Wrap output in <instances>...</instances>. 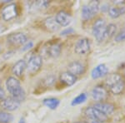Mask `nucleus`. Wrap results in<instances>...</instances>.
Here are the masks:
<instances>
[{"mask_svg": "<svg viewBox=\"0 0 125 123\" xmlns=\"http://www.w3.org/2000/svg\"><path fill=\"white\" fill-rule=\"evenodd\" d=\"M106 87L111 93L119 95L124 91L125 79L118 73H112L108 76L105 80Z\"/></svg>", "mask_w": 125, "mask_h": 123, "instance_id": "obj_1", "label": "nucleus"}, {"mask_svg": "<svg viewBox=\"0 0 125 123\" xmlns=\"http://www.w3.org/2000/svg\"><path fill=\"white\" fill-rule=\"evenodd\" d=\"M6 87L9 93L11 94V97H13L19 102H23L25 99V92L21 86L19 80L14 76H9L8 78L6 81Z\"/></svg>", "mask_w": 125, "mask_h": 123, "instance_id": "obj_2", "label": "nucleus"}, {"mask_svg": "<svg viewBox=\"0 0 125 123\" xmlns=\"http://www.w3.org/2000/svg\"><path fill=\"white\" fill-rule=\"evenodd\" d=\"M106 23L104 19H98L95 21L93 25L92 33L95 37L98 42H102L105 40V32H106Z\"/></svg>", "mask_w": 125, "mask_h": 123, "instance_id": "obj_3", "label": "nucleus"}, {"mask_svg": "<svg viewBox=\"0 0 125 123\" xmlns=\"http://www.w3.org/2000/svg\"><path fill=\"white\" fill-rule=\"evenodd\" d=\"M84 114L88 119H90L91 121H96L98 122H108V116L105 114H104L103 112H99L98 110H97L93 106H89V107H87L84 110Z\"/></svg>", "mask_w": 125, "mask_h": 123, "instance_id": "obj_4", "label": "nucleus"}, {"mask_svg": "<svg viewBox=\"0 0 125 123\" xmlns=\"http://www.w3.org/2000/svg\"><path fill=\"white\" fill-rule=\"evenodd\" d=\"M43 66V58L40 55H33L27 63V69L30 74H36Z\"/></svg>", "mask_w": 125, "mask_h": 123, "instance_id": "obj_5", "label": "nucleus"}, {"mask_svg": "<svg viewBox=\"0 0 125 123\" xmlns=\"http://www.w3.org/2000/svg\"><path fill=\"white\" fill-rule=\"evenodd\" d=\"M18 16V9L15 3H9L2 10V19L4 21H11Z\"/></svg>", "mask_w": 125, "mask_h": 123, "instance_id": "obj_6", "label": "nucleus"}, {"mask_svg": "<svg viewBox=\"0 0 125 123\" xmlns=\"http://www.w3.org/2000/svg\"><path fill=\"white\" fill-rule=\"evenodd\" d=\"M7 41L10 45L12 46H21L24 45L28 42V38L23 33H11L10 35L8 36Z\"/></svg>", "mask_w": 125, "mask_h": 123, "instance_id": "obj_7", "label": "nucleus"}, {"mask_svg": "<svg viewBox=\"0 0 125 123\" xmlns=\"http://www.w3.org/2000/svg\"><path fill=\"white\" fill-rule=\"evenodd\" d=\"M90 51V41L88 38H81L74 45V52L78 55H85Z\"/></svg>", "mask_w": 125, "mask_h": 123, "instance_id": "obj_8", "label": "nucleus"}, {"mask_svg": "<svg viewBox=\"0 0 125 123\" xmlns=\"http://www.w3.org/2000/svg\"><path fill=\"white\" fill-rule=\"evenodd\" d=\"M0 106L5 111V112H13L17 110L20 106V102L13 97H7L3 100L0 101Z\"/></svg>", "mask_w": 125, "mask_h": 123, "instance_id": "obj_9", "label": "nucleus"}, {"mask_svg": "<svg viewBox=\"0 0 125 123\" xmlns=\"http://www.w3.org/2000/svg\"><path fill=\"white\" fill-rule=\"evenodd\" d=\"M108 91L103 86H96L92 91V98L96 102H102L108 96Z\"/></svg>", "mask_w": 125, "mask_h": 123, "instance_id": "obj_10", "label": "nucleus"}, {"mask_svg": "<svg viewBox=\"0 0 125 123\" xmlns=\"http://www.w3.org/2000/svg\"><path fill=\"white\" fill-rule=\"evenodd\" d=\"M68 72L75 76H81L85 72V66L79 61H73L68 64Z\"/></svg>", "mask_w": 125, "mask_h": 123, "instance_id": "obj_11", "label": "nucleus"}, {"mask_svg": "<svg viewBox=\"0 0 125 123\" xmlns=\"http://www.w3.org/2000/svg\"><path fill=\"white\" fill-rule=\"evenodd\" d=\"M54 19H55L57 23L61 27H67L71 23L72 21V18L69 13H68L67 12L63 11V10L58 12Z\"/></svg>", "mask_w": 125, "mask_h": 123, "instance_id": "obj_12", "label": "nucleus"}, {"mask_svg": "<svg viewBox=\"0 0 125 123\" xmlns=\"http://www.w3.org/2000/svg\"><path fill=\"white\" fill-rule=\"evenodd\" d=\"M93 107H94L97 110L99 111V112L107 115V116L112 114L114 112V109H115V106H114V104L109 103V102H96Z\"/></svg>", "mask_w": 125, "mask_h": 123, "instance_id": "obj_13", "label": "nucleus"}, {"mask_svg": "<svg viewBox=\"0 0 125 123\" xmlns=\"http://www.w3.org/2000/svg\"><path fill=\"white\" fill-rule=\"evenodd\" d=\"M108 73V67L105 64H99L95 68L92 70L91 76L93 79H98V78L103 77Z\"/></svg>", "mask_w": 125, "mask_h": 123, "instance_id": "obj_14", "label": "nucleus"}, {"mask_svg": "<svg viewBox=\"0 0 125 123\" xmlns=\"http://www.w3.org/2000/svg\"><path fill=\"white\" fill-rule=\"evenodd\" d=\"M26 67H27V63L24 60L21 59L19 60L17 62H15V64L12 67V72L16 76H23L24 71H25Z\"/></svg>", "mask_w": 125, "mask_h": 123, "instance_id": "obj_15", "label": "nucleus"}, {"mask_svg": "<svg viewBox=\"0 0 125 123\" xmlns=\"http://www.w3.org/2000/svg\"><path fill=\"white\" fill-rule=\"evenodd\" d=\"M59 80L62 84H64L65 86H73L76 82H77V76L72 75L71 73L68 72H62L60 74L59 76Z\"/></svg>", "mask_w": 125, "mask_h": 123, "instance_id": "obj_16", "label": "nucleus"}, {"mask_svg": "<svg viewBox=\"0 0 125 123\" xmlns=\"http://www.w3.org/2000/svg\"><path fill=\"white\" fill-rule=\"evenodd\" d=\"M125 13V6H115L108 9V15L112 19H117Z\"/></svg>", "mask_w": 125, "mask_h": 123, "instance_id": "obj_17", "label": "nucleus"}, {"mask_svg": "<svg viewBox=\"0 0 125 123\" xmlns=\"http://www.w3.org/2000/svg\"><path fill=\"white\" fill-rule=\"evenodd\" d=\"M62 51V45L60 43H53L48 47L47 54L51 57H57Z\"/></svg>", "mask_w": 125, "mask_h": 123, "instance_id": "obj_18", "label": "nucleus"}, {"mask_svg": "<svg viewBox=\"0 0 125 123\" xmlns=\"http://www.w3.org/2000/svg\"><path fill=\"white\" fill-rule=\"evenodd\" d=\"M44 25L51 32H56L59 29V25L57 23L55 19L53 17L47 18V19L44 20Z\"/></svg>", "mask_w": 125, "mask_h": 123, "instance_id": "obj_19", "label": "nucleus"}, {"mask_svg": "<svg viewBox=\"0 0 125 123\" xmlns=\"http://www.w3.org/2000/svg\"><path fill=\"white\" fill-rule=\"evenodd\" d=\"M43 103L45 106H47L51 110H55V109L58 108V106H59L60 104V101L58 99V98H54V97H51V98H46L43 101Z\"/></svg>", "mask_w": 125, "mask_h": 123, "instance_id": "obj_20", "label": "nucleus"}, {"mask_svg": "<svg viewBox=\"0 0 125 123\" xmlns=\"http://www.w3.org/2000/svg\"><path fill=\"white\" fill-rule=\"evenodd\" d=\"M13 120V116L5 111H0V123H11Z\"/></svg>", "mask_w": 125, "mask_h": 123, "instance_id": "obj_21", "label": "nucleus"}, {"mask_svg": "<svg viewBox=\"0 0 125 123\" xmlns=\"http://www.w3.org/2000/svg\"><path fill=\"white\" fill-rule=\"evenodd\" d=\"M82 19L83 20H89L91 19L93 17H94V14H93V13L91 12V10H90L89 7H88V5H84L83 7L82 8Z\"/></svg>", "mask_w": 125, "mask_h": 123, "instance_id": "obj_22", "label": "nucleus"}, {"mask_svg": "<svg viewBox=\"0 0 125 123\" xmlns=\"http://www.w3.org/2000/svg\"><path fill=\"white\" fill-rule=\"evenodd\" d=\"M117 30V26L115 24L110 23L108 24V26L106 27V32H105V39L107 38H110L111 37L115 34Z\"/></svg>", "mask_w": 125, "mask_h": 123, "instance_id": "obj_23", "label": "nucleus"}, {"mask_svg": "<svg viewBox=\"0 0 125 123\" xmlns=\"http://www.w3.org/2000/svg\"><path fill=\"white\" fill-rule=\"evenodd\" d=\"M87 94L86 93H81L79 94L78 96H76L72 102V106H77V105L82 104L83 102H85V101L87 100Z\"/></svg>", "mask_w": 125, "mask_h": 123, "instance_id": "obj_24", "label": "nucleus"}, {"mask_svg": "<svg viewBox=\"0 0 125 123\" xmlns=\"http://www.w3.org/2000/svg\"><path fill=\"white\" fill-rule=\"evenodd\" d=\"M87 5L89 7V9L91 10L94 16H95L98 13V11H99V2L98 1L94 0V1H91L90 3H88V4Z\"/></svg>", "mask_w": 125, "mask_h": 123, "instance_id": "obj_25", "label": "nucleus"}, {"mask_svg": "<svg viewBox=\"0 0 125 123\" xmlns=\"http://www.w3.org/2000/svg\"><path fill=\"white\" fill-rule=\"evenodd\" d=\"M114 40H115L116 42H118H118L125 41V29L120 31L119 33L117 34L115 36V38H114Z\"/></svg>", "mask_w": 125, "mask_h": 123, "instance_id": "obj_26", "label": "nucleus"}, {"mask_svg": "<svg viewBox=\"0 0 125 123\" xmlns=\"http://www.w3.org/2000/svg\"><path fill=\"white\" fill-rule=\"evenodd\" d=\"M54 82H55V77H54L53 76H47V77L44 79V83L46 84V86H52Z\"/></svg>", "mask_w": 125, "mask_h": 123, "instance_id": "obj_27", "label": "nucleus"}, {"mask_svg": "<svg viewBox=\"0 0 125 123\" xmlns=\"http://www.w3.org/2000/svg\"><path fill=\"white\" fill-rule=\"evenodd\" d=\"M33 47V42H31V41H29V42H27L23 46V48H22V51H28V50H29V49H31L32 47Z\"/></svg>", "mask_w": 125, "mask_h": 123, "instance_id": "obj_28", "label": "nucleus"}, {"mask_svg": "<svg viewBox=\"0 0 125 123\" xmlns=\"http://www.w3.org/2000/svg\"><path fill=\"white\" fill-rule=\"evenodd\" d=\"M74 32V30L72 28H66L65 30H63V31L61 33V35L62 36H65V35H68V34H71Z\"/></svg>", "mask_w": 125, "mask_h": 123, "instance_id": "obj_29", "label": "nucleus"}, {"mask_svg": "<svg viewBox=\"0 0 125 123\" xmlns=\"http://www.w3.org/2000/svg\"><path fill=\"white\" fill-rule=\"evenodd\" d=\"M4 98H5V92L3 87L0 86V101L3 100Z\"/></svg>", "mask_w": 125, "mask_h": 123, "instance_id": "obj_30", "label": "nucleus"}, {"mask_svg": "<svg viewBox=\"0 0 125 123\" xmlns=\"http://www.w3.org/2000/svg\"><path fill=\"white\" fill-rule=\"evenodd\" d=\"M19 123H26V122H25V120H24L23 118H21V119H20V121H19Z\"/></svg>", "mask_w": 125, "mask_h": 123, "instance_id": "obj_31", "label": "nucleus"}, {"mask_svg": "<svg viewBox=\"0 0 125 123\" xmlns=\"http://www.w3.org/2000/svg\"><path fill=\"white\" fill-rule=\"evenodd\" d=\"M91 123H101V122H96V121H91Z\"/></svg>", "mask_w": 125, "mask_h": 123, "instance_id": "obj_32", "label": "nucleus"}, {"mask_svg": "<svg viewBox=\"0 0 125 123\" xmlns=\"http://www.w3.org/2000/svg\"><path fill=\"white\" fill-rule=\"evenodd\" d=\"M74 123H86V122H76Z\"/></svg>", "mask_w": 125, "mask_h": 123, "instance_id": "obj_33", "label": "nucleus"}, {"mask_svg": "<svg viewBox=\"0 0 125 123\" xmlns=\"http://www.w3.org/2000/svg\"><path fill=\"white\" fill-rule=\"evenodd\" d=\"M0 52H1V45H0Z\"/></svg>", "mask_w": 125, "mask_h": 123, "instance_id": "obj_34", "label": "nucleus"}]
</instances>
